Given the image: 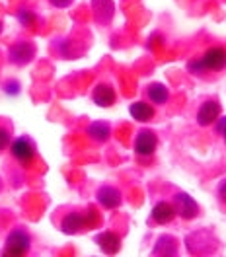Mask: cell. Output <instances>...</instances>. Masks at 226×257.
Wrapping results in <instances>:
<instances>
[{
	"label": "cell",
	"instance_id": "5",
	"mask_svg": "<svg viewBox=\"0 0 226 257\" xmlns=\"http://www.w3.org/2000/svg\"><path fill=\"white\" fill-rule=\"evenodd\" d=\"M174 207L176 214L183 220H193L199 214V205L195 203V199L185 191H178L174 195Z\"/></svg>",
	"mask_w": 226,
	"mask_h": 257
},
{
	"label": "cell",
	"instance_id": "11",
	"mask_svg": "<svg viewBox=\"0 0 226 257\" xmlns=\"http://www.w3.org/2000/svg\"><path fill=\"white\" fill-rule=\"evenodd\" d=\"M115 99H117V94H115L111 84H107V82L96 84V88L92 92V101L96 103L97 107H111L115 103Z\"/></svg>",
	"mask_w": 226,
	"mask_h": 257
},
{
	"label": "cell",
	"instance_id": "10",
	"mask_svg": "<svg viewBox=\"0 0 226 257\" xmlns=\"http://www.w3.org/2000/svg\"><path fill=\"white\" fill-rule=\"evenodd\" d=\"M150 218H152V222H156V224H170L174 218H176V207H174V203H170V201H158L152 210H150Z\"/></svg>",
	"mask_w": 226,
	"mask_h": 257
},
{
	"label": "cell",
	"instance_id": "4",
	"mask_svg": "<svg viewBox=\"0 0 226 257\" xmlns=\"http://www.w3.org/2000/svg\"><path fill=\"white\" fill-rule=\"evenodd\" d=\"M158 148V137L154 131L150 128H141L135 137V143H133V150L137 156H143V158H148L156 152Z\"/></svg>",
	"mask_w": 226,
	"mask_h": 257
},
{
	"label": "cell",
	"instance_id": "14",
	"mask_svg": "<svg viewBox=\"0 0 226 257\" xmlns=\"http://www.w3.org/2000/svg\"><path fill=\"white\" fill-rule=\"evenodd\" d=\"M146 96H148V101L154 105H166L170 101V90L162 82H152L146 88Z\"/></svg>",
	"mask_w": 226,
	"mask_h": 257
},
{
	"label": "cell",
	"instance_id": "15",
	"mask_svg": "<svg viewBox=\"0 0 226 257\" xmlns=\"http://www.w3.org/2000/svg\"><path fill=\"white\" fill-rule=\"evenodd\" d=\"M88 137L97 143V145H103V143H107L109 141V137H111V125L109 123H105V121H94V123H90L88 125Z\"/></svg>",
	"mask_w": 226,
	"mask_h": 257
},
{
	"label": "cell",
	"instance_id": "23",
	"mask_svg": "<svg viewBox=\"0 0 226 257\" xmlns=\"http://www.w3.org/2000/svg\"><path fill=\"white\" fill-rule=\"evenodd\" d=\"M0 33H2V22H0Z\"/></svg>",
	"mask_w": 226,
	"mask_h": 257
},
{
	"label": "cell",
	"instance_id": "13",
	"mask_svg": "<svg viewBox=\"0 0 226 257\" xmlns=\"http://www.w3.org/2000/svg\"><path fill=\"white\" fill-rule=\"evenodd\" d=\"M129 115L135 119V121H139V123H148V121H152L154 119V107H152V103H148V101H135V103H131L129 105Z\"/></svg>",
	"mask_w": 226,
	"mask_h": 257
},
{
	"label": "cell",
	"instance_id": "1",
	"mask_svg": "<svg viewBox=\"0 0 226 257\" xmlns=\"http://www.w3.org/2000/svg\"><path fill=\"white\" fill-rule=\"evenodd\" d=\"M97 224H99V214L94 207H90L86 212H68V214H65V218L61 220V232L72 236V234H78L82 230H90Z\"/></svg>",
	"mask_w": 226,
	"mask_h": 257
},
{
	"label": "cell",
	"instance_id": "22",
	"mask_svg": "<svg viewBox=\"0 0 226 257\" xmlns=\"http://www.w3.org/2000/svg\"><path fill=\"white\" fill-rule=\"evenodd\" d=\"M55 8H68L70 4H72V0H49Z\"/></svg>",
	"mask_w": 226,
	"mask_h": 257
},
{
	"label": "cell",
	"instance_id": "2",
	"mask_svg": "<svg viewBox=\"0 0 226 257\" xmlns=\"http://www.w3.org/2000/svg\"><path fill=\"white\" fill-rule=\"evenodd\" d=\"M10 154L14 160L28 168L37 158V146L30 137H18L10 143Z\"/></svg>",
	"mask_w": 226,
	"mask_h": 257
},
{
	"label": "cell",
	"instance_id": "21",
	"mask_svg": "<svg viewBox=\"0 0 226 257\" xmlns=\"http://www.w3.org/2000/svg\"><path fill=\"white\" fill-rule=\"evenodd\" d=\"M216 195H218L220 203H224L226 205V177L218 181V185H216Z\"/></svg>",
	"mask_w": 226,
	"mask_h": 257
},
{
	"label": "cell",
	"instance_id": "16",
	"mask_svg": "<svg viewBox=\"0 0 226 257\" xmlns=\"http://www.w3.org/2000/svg\"><path fill=\"white\" fill-rule=\"evenodd\" d=\"M92 8H94V12H96V20L99 24H107L113 18L111 0H92Z\"/></svg>",
	"mask_w": 226,
	"mask_h": 257
},
{
	"label": "cell",
	"instance_id": "6",
	"mask_svg": "<svg viewBox=\"0 0 226 257\" xmlns=\"http://www.w3.org/2000/svg\"><path fill=\"white\" fill-rule=\"evenodd\" d=\"M35 57V47L30 41H18L8 51V61L16 66H26L30 64Z\"/></svg>",
	"mask_w": 226,
	"mask_h": 257
},
{
	"label": "cell",
	"instance_id": "17",
	"mask_svg": "<svg viewBox=\"0 0 226 257\" xmlns=\"http://www.w3.org/2000/svg\"><path fill=\"white\" fill-rule=\"evenodd\" d=\"M35 14H33L32 10H28V8H22L20 12H18V22L22 24V26H26V28H32L33 24H35Z\"/></svg>",
	"mask_w": 226,
	"mask_h": 257
},
{
	"label": "cell",
	"instance_id": "8",
	"mask_svg": "<svg viewBox=\"0 0 226 257\" xmlns=\"http://www.w3.org/2000/svg\"><path fill=\"white\" fill-rule=\"evenodd\" d=\"M220 103L216 101V99H205L201 105H199V109H197V115H195V119H197V125L199 127H209V125H214V121L220 117Z\"/></svg>",
	"mask_w": 226,
	"mask_h": 257
},
{
	"label": "cell",
	"instance_id": "19",
	"mask_svg": "<svg viewBox=\"0 0 226 257\" xmlns=\"http://www.w3.org/2000/svg\"><path fill=\"white\" fill-rule=\"evenodd\" d=\"M4 94L8 96H18L20 94V82L16 80H8L4 84Z\"/></svg>",
	"mask_w": 226,
	"mask_h": 257
},
{
	"label": "cell",
	"instance_id": "20",
	"mask_svg": "<svg viewBox=\"0 0 226 257\" xmlns=\"http://www.w3.org/2000/svg\"><path fill=\"white\" fill-rule=\"evenodd\" d=\"M214 128H216V133L222 137V141H224V145H226V115L224 117H218V119L214 121Z\"/></svg>",
	"mask_w": 226,
	"mask_h": 257
},
{
	"label": "cell",
	"instance_id": "3",
	"mask_svg": "<svg viewBox=\"0 0 226 257\" xmlns=\"http://www.w3.org/2000/svg\"><path fill=\"white\" fill-rule=\"evenodd\" d=\"M32 245V238L30 234L24 230V228H14L8 238H6V243H4V255L8 257H20V255H26L28 249Z\"/></svg>",
	"mask_w": 226,
	"mask_h": 257
},
{
	"label": "cell",
	"instance_id": "12",
	"mask_svg": "<svg viewBox=\"0 0 226 257\" xmlns=\"http://www.w3.org/2000/svg\"><path fill=\"white\" fill-rule=\"evenodd\" d=\"M96 243L99 245V249L103 253H109L111 255V253H117L121 249V236L115 234V232L105 230V232H101V234L96 236Z\"/></svg>",
	"mask_w": 226,
	"mask_h": 257
},
{
	"label": "cell",
	"instance_id": "7",
	"mask_svg": "<svg viewBox=\"0 0 226 257\" xmlns=\"http://www.w3.org/2000/svg\"><path fill=\"white\" fill-rule=\"evenodd\" d=\"M201 66L205 72H216L226 68V49L224 47H210L203 53V57L199 59Z\"/></svg>",
	"mask_w": 226,
	"mask_h": 257
},
{
	"label": "cell",
	"instance_id": "9",
	"mask_svg": "<svg viewBox=\"0 0 226 257\" xmlns=\"http://www.w3.org/2000/svg\"><path fill=\"white\" fill-rule=\"evenodd\" d=\"M96 199L105 210L117 209L123 203V195H121V191L117 187H113V185H101L96 193Z\"/></svg>",
	"mask_w": 226,
	"mask_h": 257
},
{
	"label": "cell",
	"instance_id": "18",
	"mask_svg": "<svg viewBox=\"0 0 226 257\" xmlns=\"http://www.w3.org/2000/svg\"><path fill=\"white\" fill-rule=\"evenodd\" d=\"M10 143H12V135H10V131L0 125V152L6 150V148L10 146Z\"/></svg>",
	"mask_w": 226,
	"mask_h": 257
}]
</instances>
